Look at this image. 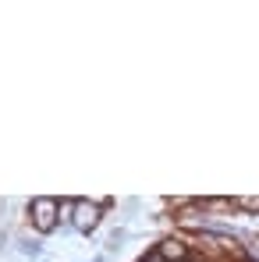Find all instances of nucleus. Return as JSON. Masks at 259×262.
Returning a JSON list of instances; mask_svg holds the SVG:
<instances>
[{
    "instance_id": "5",
    "label": "nucleus",
    "mask_w": 259,
    "mask_h": 262,
    "mask_svg": "<svg viewBox=\"0 0 259 262\" xmlns=\"http://www.w3.org/2000/svg\"><path fill=\"white\" fill-rule=\"evenodd\" d=\"M234 206H242V209H249V213H259V199H238Z\"/></svg>"
},
{
    "instance_id": "3",
    "label": "nucleus",
    "mask_w": 259,
    "mask_h": 262,
    "mask_svg": "<svg viewBox=\"0 0 259 262\" xmlns=\"http://www.w3.org/2000/svg\"><path fill=\"white\" fill-rule=\"evenodd\" d=\"M160 259H167V262H188V255H192V245H185V237H160L156 241V248H153Z\"/></svg>"
},
{
    "instance_id": "6",
    "label": "nucleus",
    "mask_w": 259,
    "mask_h": 262,
    "mask_svg": "<svg viewBox=\"0 0 259 262\" xmlns=\"http://www.w3.org/2000/svg\"><path fill=\"white\" fill-rule=\"evenodd\" d=\"M142 262H167V259H160L156 252H149V255H142Z\"/></svg>"
},
{
    "instance_id": "2",
    "label": "nucleus",
    "mask_w": 259,
    "mask_h": 262,
    "mask_svg": "<svg viewBox=\"0 0 259 262\" xmlns=\"http://www.w3.org/2000/svg\"><path fill=\"white\" fill-rule=\"evenodd\" d=\"M103 202L99 199H78V206H75V220H71V227L78 230V234H92L99 223H103Z\"/></svg>"
},
{
    "instance_id": "4",
    "label": "nucleus",
    "mask_w": 259,
    "mask_h": 262,
    "mask_svg": "<svg viewBox=\"0 0 259 262\" xmlns=\"http://www.w3.org/2000/svg\"><path fill=\"white\" fill-rule=\"evenodd\" d=\"M75 206H78V199H57V220L71 223L75 220Z\"/></svg>"
},
{
    "instance_id": "1",
    "label": "nucleus",
    "mask_w": 259,
    "mask_h": 262,
    "mask_svg": "<svg viewBox=\"0 0 259 262\" xmlns=\"http://www.w3.org/2000/svg\"><path fill=\"white\" fill-rule=\"evenodd\" d=\"M29 227L36 230V234H53L57 227H61V220H57V199H32L29 202Z\"/></svg>"
}]
</instances>
